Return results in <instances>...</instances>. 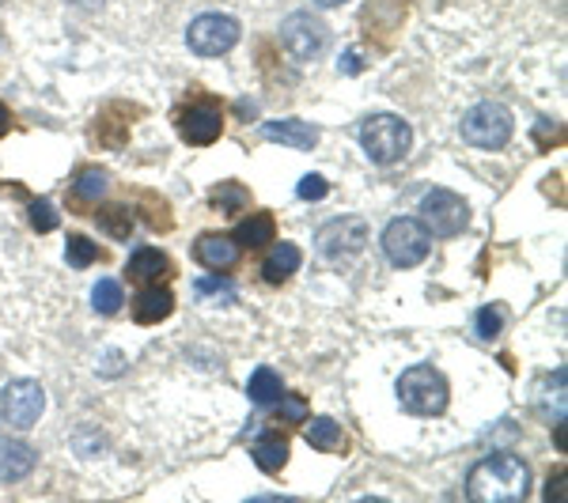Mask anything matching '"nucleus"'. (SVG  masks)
<instances>
[{"instance_id": "7c9ffc66", "label": "nucleus", "mask_w": 568, "mask_h": 503, "mask_svg": "<svg viewBox=\"0 0 568 503\" xmlns=\"http://www.w3.org/2000/svg\"><path fill=\"white\" fill-rule=\"evenodd\" d=\"M281 401V409H284V417H288V420H304L307 417V401L304 398H277Z\"/></svg>"}, {"instance_id": "39448f33", "label": "nucleus", "mask_w": 568, "mask_h": 503, "mask_svg": "<svg viewBox=\"0 0 568 503\" xmlns=\"http://www.w3.org/2000/svg\"><path fill=\"white\" fill-rule=\"evenodd\" d=\"M420 224H425L428 235H439V239H455L466 224H470V205L452 194V189H428L420 197Z\"/></svg>"}, {"instance_id": "ddd939ff", "label": "nucleus", "mask_w": 568, "mask_h": 503, "mask_svg": "<svg viewBox=\"0 0 568 503\" xmlns=\"http://www.w3.org/2000/svg\"><path fill=\"white\" fill-rule=\"evenodd\" d=\"M197 261L205 265V269H232L235 261H240V243L227 239V235H201L197 246H194Z\"/></svg>"}, {"instance_id": "c85d7f7f", "label": "nucleus", "mask_w": 568, "mask_h": 503, "mask_svg": "<svg viewBox=\"0 0 568 503\" xmlns=\"http://www.w3.org/2000/svg\"><path fill=\"white\" fill-rule=\"evenodd\" d=\"M235 291V285L232 280H220V277H205V280H197V296L201 299H216V296H232Z\"/></svg>"}, {"instance_id": "4be33fe9", "label": "nucleus", "mask_w": 568, "mask_h": 503, "mask_svg": "<svg viewBox=\"0 0 568 503\" xmlns=\"http://www.w3.org/2000/svg\"><path fill=\"white\" fill-rule=\"evenodd\" d=\"M125 304V291L118 280H99L95 288H91V307L99 310V315H118Z\"/></svg>"}, {"instance_id": "9d476101", "label": "nucleus", "mask_w": 568, "mask_h": 503, "mask_svg": "<svg viewBox=\"0 0 568 503\" xmlns=\"http://www.w3.org/2000/svg\"><path fill=\"white\" fill-rule=\"evenodd\" d=\"M281 42L288 45L292 58L311 61V58H318V53L326 50L329 31H326V23H318V20H315V16L292 12L288 20L281 23Z\"/></svg>"}, {"instance_id": "b1692460", "label": "nucleus", "mask_w": 568, "mask_h": 503, "mask_svg": "<svg viewBox=\"0 0 568 503\" xmlns=\"http://www.w3.org/2000/svg\"><path fill=\"white\" fill-rule=\"evenodd\" d=\"M65 261L72 269H88L91 261H99V246L88 239V235H69L65 243Z\"/></svg>"}, {"instance_id": "f03ea898", "label": "nucleus", "mask_w": 568, "mask_h": 503, "mask_svg": "<svg viewBox=\"0 0 568 503\" xmlns=\"http://www.w3.org/2000/svg\"><path fill=\"white\" fill-rule=\"evenodd\" d=\"M447 398H452V390H447V379L436 368H428V363H417V368L402 371L398 401H402V409H406V413H414V417H439L447 409Z\"/></svg>"}, {"instance_id": "0eeeda50", "label": "nucleus", "mask_w": 568, "mask_h": 503, "mask_svg": "<svg viewBox=\"0 0 568 503\" xmlns=\"http://www.w3.org/2000/svg\"><path fill=\"white\" fill-rule=\"evenodd\" d=\"M45 409V390L34 379H16L0 390V420L16 432H27V428L39 424Z\"/></svg>"}, {"instance_id": "1a4fd4ad", "label": "nucleus", "mask_w": 568, "mask_h": 503, "mask_svg": "<svg viewBox=\"0 0 568 503\" xmlns=\"http://www.w3.org/2000/svg\"><path fill=\"white\" fill-rule=\"evenodd\" d=\"M186 42H190V50L201 53V58H220V53H227L235 42H240V23L224 12H205L190 23Z\"/></svg>"}, {"instance_id": "423d86ee", "label": "nucleus", "mask_w": 568, "mask_h": 503, "mask_svg": "<svg viewBox=\"0 0 568 503\" xmlns=\"http://www.w3.org/2000/svg\"><path fill=\"white\" fill-rule=\"evenodd\" d=\"M428 246H433V235L425 232L420 219L398 216V219H390L387 232H383V250H387V258L398 265V269H414V265L425 261Z\"/></svg>"}, {"instance_id": "2eb2a0df", "label": "nucleus", "mask_w": 568, "mask_h": 503, "mask_svg": "<svg viewBox=\"0 0 568 503\" xmlns=\"http://www.w3.org/2000/svg\"><path fill=\"white\" fill-rule=\"evenodd\" d=\"M34 470V451L16 439H0V481H23Z\"/></svg>"}, {"instance_id": "a878e982", "label": "nucleus", "mask_w": 568, "mask_h": 503, "mask_svg": "<svg viewBox=\"0 0 568 503\" xmlns=\"http://www.w3.org/2000/svg\"><path fill=\"white\" fill-rule=\"evenodd\" d=\"M504 315H508L504 307H481L478 318H474V333H478L481 341H497L504 329Z\"/></svg>"}, {"instance_id": "dca6fc26", "label": "nucleus", "mask_w": 568, "mask_h": 503, "mask_svg": "<svg viewBox=\"0 0 568 503\" xmlns=\"http://www.w3.org/2000/svg\"><path fill=\"white\" fill-rule=\"evenodd\" d=\"M300 269V246L296 243H281L270 250V258L262 261V277L265 285H284L292 273Z\"/></svg>"}, {"instance_id": "5701e85b", "label": "nucleus", "mask_w": 568, "mask_h": 503, "mask_svg": "<svg viewBox=\"0 0 568 503\" xmlns=\"http://www.w3.org/2000/svg\"><path fill=\"white\" fill-rule=\"evenodd\" d=\"M106 186H110V178L103 175L99 167H88V171H80L77 182H72V189H77V197L80 201H103L106 194Z\"/></svg>"}, {"instance_id": "6ab92c4d", "label": "nucleus", "mask_w": 568, "mask_h": 503, "mask_svg": "<svg viewBox=\"0 0 568 503\" xmlns=\"http://www.w3.org/2000/svg\"><path fill=\"white\" fill-rule=\"evenodd\" d=\"M246 394H251L254 406H273L281 394H284V382L281 374L273 368H258L251 374V382H246Z\"/></svg>"}, {"instance_id": "aec40b11", "label": "nucleus", "mask_w": 568, "mask_h": 503, "mask_svg": "<svg viewBox=\"0 0 568 503\" xmlns=\"http://www.w3.org/2000/svg\"><path fill=\"white\" fill-rule=\"evenodd\" d=\"M304 439L315 451H337V446L345 443V435H342V428H337V420H329V417H315L311 424L304 428Z\"/></svg>"}, {"instance_id": "2f4dec72", "label": "nucleus", "mask_w": 568, "mask_h": 503, "mask_svg": "<svg viewBox=\"0 0 568 503\" xmlns=\"http://www.w3.org/2000/svg\"><path fill=\"white\" fill-rule=\"evenodd\" d=\"M8 125H12V114H8V106H4V103H0V136H4V133H8Z\"/></svg>"}, {"instance_id": "f3484780", "label": "nucleus", "mask_w": 568, "mask_h": 503, "mask_svg": "<svg viewBox=\"0 0 568 503\" xmlns=\"http://www.w3.org/2000/svg\"><path fill=\"white\" fill-rule=\"evenodd\" d=\"M251 454H254V462H258V470L277 473L281 465L288 462V439L277 435V432H262L258 439H254Z\"/></svg>"}, {"instance_id": "9b49d317", "label": "nucleus", "mask_w": 568, "mask_h": 503, "mask_svg": "<svg viewBox=\"0 0 568 503\" xmlns=\"http://www.w3.org/2000/svg\"><path fill=\"white\" fill-rule=\"evenodd\" d=\"M179 130L190 144H213L220 130H224V110H220V103H213V99H201V103L186 106Z\"/></svg>"}, {"instance_id": "c756f323", "label": "nucleus", "mask_w": 568, "mask_h": 503, "mask_svg": "<svg viewBox=\"0 0 568 503\" xmlns=\"http://www.w3.org/2000/svg\"><path fill=\"white\" fill-rule=\"evenodd\" d=\"M296 194L304 197V201H323V197L329 194V186H326V178H318V175H307V178H300Z\"/></svg>"}, {"instance_id": "a211bd4d", "label": "nucleus", "mask_w": 568, "mask_h": 503, "mask_svg": "<svg viewBox=\"0 0 568 503\" xmlns=\"http://www.w3.org/2000/svg\"><path fill=\"white\" fill-rule=\"evenodd\" d=\"M125 273H130V280H141V285H149V280H160L163 273H168V254L152 250V246H141V250H136L133 258H130V265H125Z\"/></svg>"}, {"instance_id": "cd10ccee", "label": "nucleus", "mask_w": 568, "mask_h": 503, "mask_svg": "<svg viewBox=\"0 0 568 503\" xmlns=\"http://www.w3.org/2000/svg\"><path fill=\"white\" fill-rule=\"evenodd\" d=\"M27 219H31V227L39 235L53 232V227H58V208H53L45 197H39V201H31V208H27Z\"/></svg>"}, {"instance_id": "6e6552de", "label": "nucleus", "mask_w": 568, "mask_h": 503, "mask_svg": "<svg viewBox=\"0 0 568 503\" xmlns=\"http://www.w3.org/2000/svg\"><path fill=\"white\" fill-rule=\"evenodd\" d=\"M511 136V114L500 103H478L463 117V141L474 148H504Z\"/></svg>"}, {"instance_id": "f8f14e48", "label": "nucleus", "mask_w": 568, "mask_h": 503, "mask_svg": "<svg viewBox=\"0 0 568 503\" xmlns=\"http://www.w3.org/2000/svg\"><path fill=\"white\" fill-rule=\"evenodd\" d=\"M262 136L265 141H277V144H288V148H300V152H311L318 144V130L300 117H284V122H265L262 125Z\"/></svg>"}, {"instance_id": "f257e3e1", "label": "nucleus", "mask_w": 568, "mask_h": 503, "mask_svg": "<svg viewBox=\"0 0 568 503\" xmlns=\"http://www.w3.org/2000/svg\"><path fill=\"white\" fill-rule=\"evenodd\" d=\"M466 492L474 503H516L530 492V470L516 454H493L470 470Z\"/></svg>"}, {"instance_id": "7ed1b4c3", "label": "nucleus", "mask_w": 568, "mask_h": 503, "mask_svg": "<svg viewBox=\"0 0 568 503\" xmlns=\"http://www.w3.org/2000/svg\"><path fill=\"white\" fill-rule=\"evenodd\" d=\"M409 141H414V133H409V125L402 122V117L394 114H372L361 122V144L364 152L372 155L375 163H398L402 155L409 152Z\"/></svg>"}, {"instance_id": "4468645a", "label": "nucleus", "mask_w": 568, "mask_h": 503, "mask_svg": "<svg viewBox=\"0 0 568 503\" xmlns=\"http://www.w3.org/2000/svg\"><path fill=\"white\" fill-rule=\"evenodd\" d=\"M175 310V291H168V288H144L141 296H136V304H133V318L141 326H155V322H163V318Z\"/></svg>"}, {"instance_id": "72a5a7b5", "label": "nucleus", "mask_w": 568, "mask_h": 503, "mask_svg": "<svg viewBox=\"0 0 568 503\" xmlns=\"http://www.w3.org/2000/svg\"><path fill=\"white\" fill-rule=\"evenodd\" d=\"M72 4H80V8H95V4H103V0H72Z\"/></svg>"}, {"instance_id": "412c9836", "label": "nucleus", "mask_w": 568, "mask_h": 503, "mask_svg": "<svg viewBox=\"0 0 568 503\" xmlns=\"http://www.w3.org/2000/svg\"><path fill=\"white\" fill-rule=\"evenodd\" d=\"M273 239V216L270 213H254L246 216L240 224V246H246V250H258V246H265Z\"/></svg>"}, {"instance_id": "473e14b6", "label": "nucleus", "mask_w": 568, "mask_h": 503, "mask_svg": "<svg viewBox=\"0 0 568 503\" xmlns=\"http://www.w3.org/2000/svg\"><path fill=\"white\" fill-rule=\"evenodd\" d=\"M318 8H342V4H349V0H315Z\"/></svg>"}, {"instance_id": "bb28decb", "label": "nucleus", "mask_w": 568, "mask_h": 503, "mask_svg": "<svg viewBox=\"0 0 568 503\" xmlns=\"http://www.w3.org/2000/svg\"><path fill=\"white\" fill-rule=\"evenodd\" d=\"M216 197V208L220 213H240V208L251 201V194H246V186H240V182H224V186L213 189Z\"/></svg>"}, {"instance_id": "393cba45", "label": "nucleus", "mask_w": 568, "mask_h": 503, "mask_svg": "<svg viewBox=\"0 0 568 503\" xmlns=\"http://www.w3.org/2000/svg\"><path fill=\"white\" fill-rule=\"evenodd\" d=\"M99 224H103L114 239H130V232H133V216L125 205H106L103 213H99Z\"/></svg>"}, {"instance_id": "20e7f679", "label": "nucleus", "mask_w": 568, "mask_h": 503, "mask_svg": "<svg viewBox=\"0 0 568 503\" xmlns=\"http://www.w3.org/2000/svg\"><path fill=\"white\" fill-rule=\"evenodd\" d=\"M364 243H368V224L361 216H337L323 224V232L315 235V246L318 254L329 261V265H349L361 258Z\"/></svg>"}]
</instances>
